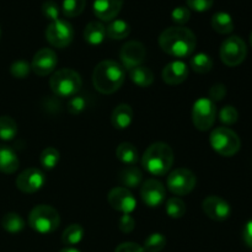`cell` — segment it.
<instances>
[{"instance_id":"6da1fadb","label":"cell","mask_w":252,"mask_h":252,"mask_svg":"<svg viewBox=\"0 0 252 252\" xmlns=\"http://www.w3.org/2000/svg\"><path fill=\"white\" fill-rule=\"evenodd\" d=\"M196 43L193 32L184 26L169 27L159 37V44L162 51L176 58L191 56L196 48Z\"/></svg>"},{"instance_id":"7a4b0ae2","label":"cell","mask_w":252,"mask_h":252,"mask_svg":"<svg viewBox=\"0 0 252 252\" xmlns=\"http://www.w3.org/2000/svg\"><path fill=\"white\" fill-rule=\"evenodd\" d=\"M125 81V69L115 61H102L95 66L93 73V84L101 94L116 93Z\"/></svg>"},{"instance_id":"3957f363","label":"cell","mask_w":252,"mask_h":252,"mask_svg":"<svg viewBox=\"0 0 252 252\" xmlns=\"http://www.w3.org/2000/svg\"><path fill=\"white\" fill-rule=\"evenodd\" d=\"M142 164L154 176H164L174 164V152L166 143H154L145 150Z\"/></svg>"},{"instance_id":"277c9868","label":"cell","mask_w":252,"mask_h":252,"mask_svg":"<svg viewBox=\"0 0 252 252\" xmlns=\"http://www.w3.org/2000/svg\"><path fill=\"white\" fill-rule=\"evenodd\" d=\"M81 85V76L69 68L57 70L49 80L51 90L58 97H73L80 91Z\"/></svg>"},{"instance_id":"5b68a950","label":"cell","mask_w":252,"mask_h":252,"mask_svg":"<svg viewBox=\"0 0 252 252\" xmlns=\"http://www.w3.org/2000/svg\"><path fill=\"white\" fill-rule=\"evenodd\" d=\"M29 224L37 233L51 234L58 229L61 224V217L53 207L39 204L34 207L30 213Z\"/></svg>"},{"instance_id":"8992f818","label":"cell","mask_w":252,"mask_h":252,"mask_svg":"<svg viewBox=\"0 0 252 252\" xmlns=\"http://www.w3.org/2000/svg\"><path fill=\"white\" fill-rule=\"evenodd\" d=\"M211 145L218 154L223 157H233L240 150L241 142L239 135L228 127H219L212 132Z\"/></svg>"},{"instance_id":"52a82bcc","label":"cell","mask_w":252,"mask_h":252,"mask_svg":"<svg viewBox=\"0 0 252 252\" xmlns=\"http://www.w3.org/2000/svg\"><path fill=\"white\" fill-rule=\"evenodd\" d=\"M217 107L211 98H198L192 108V121L197 129L208 130L216 122Z\"/></svg>"},{"instance_id":"ba28073f","label":"cell","mask_w":252,"mask_h":252,"mask_svg":"<svg viewBox=\"0 0 252 252\" xmlns=\"http://www.w3.org/2000/svg\"><path fill=\"white\" fill-rule=\"evenodd\" d=\"M248 56V47L243 38L231 36L226 38L220 46V59L225 65H240Z\"/></svg>"},{"instance_id":"9c48e42d","label":"cell","mask_w":252,"mask_h":252,"mask_svg":"<svg viewBox=\"0 0 252 252\" xmlns=\"http://www.w3.org/2000/svg\"><path fill=\"white\" fill-rule=\"evenodd\" d=\"M74 37L73 26L65 20L51 22L46 30V38L56 48H65L71 43Z\"/></svg>"},{"instance_id":"30bf717a","label":"cell","mask_w":252,"mask_h":252,"mask_svg":"<svg viewBox=\"0 0 252 252\" xmlns=\"http://www.w3.org/2000/svg\"><path fill=\"white\" fill-rule=\"evenodd\" d=\"M196 186V176L192 171L185 167H180L172 171L167 177V187L172 193L177 196L189 194Z\"/></svg>"},{"instance_id":"8fae6325","label":"cell","mask_w":252,"mask_h":252,"mask_svg":"<svg viewBox=\"0 0 252 252\" xmlns=\"http://www.w3.org/2000/svg\"><path fill=\"white\" fill-rule=\"evenodd\" d=\"M46 184V176L36 167L26 169L17 176L16 187L24 193H34Z\"/></svg>"},{"instance_id":"7c38bea8","label":"cell","mask_w":252,"mask_h":252,"mask_svg":"<svg viewBox=\"0 0 252 252\" xmlns=\"http://www.w3.org/2000/svg\"><path fill=\"white\" fill-rule=\"evenodd\" d=\"M58 63L56 52L51 48H42L34 54L31 63V69L39 76H47L53 73Z\"/></svg>"},{"instance_id":"4fadbf2b","label":"cell","mask_w":252,"mask_h":252,"mask_svg":"<svg viewBox=\"0 0 252 252\" xmlns=\"http://www.w3.org/2000/svg\"><path fill=\"white\" fill-rule=\"evenodd\" d=\"M145 47L138 41L127 42L121 49V61H122L123 68L129 71L130 69L139 66L145 59Z\"/></svg>"},{"instance_id":"5bb4252c","label":"cell","mask_w":252,"mask_h":252,"mask_svg":"<svg viewBox=\"0 0 252 252\" xmlns=\"http://www.w3.org/2000/svg\"><path fill=\"white\" fill-rule=\"evenodd\" d=\"M108 203L113 209L130 214L137 207V201L126 187H115L108 193Z\"/></svg>"},{"instance_id":"9a60e30c","label":"cell","mask_w":252,"mask_h":252,"mask_svg":"<svg viewBox=\"0 0 252 252\" xmlns=\"http://www.w3.org/2000/svg\"><path fill=\"white\" fill-rule=\"evenodd\" d=\"M140 196H142L143 202L148 207L155 208V207H159L164 203L166 192H165V187L161 182L150 179L143 184L142 189H140Z\"/></svg>"},{"instance_id":"2e32d148","label":"cell","mask_w":252,"mask_h":252,"mask_svg":"<svg viewBox=\"0 0 252 252\" xmlns=\"http://www.w3.org/2000/svg\"><path fill=\"white\" fill-rule=\"evenodd\" d=\"M207 217L216 221H223L229 218L231 208L226 201L218 196H208L202 203Z\"/></svg>"},{"instance_id":"e0dca14e","label":"cell","mask_w":252,"mask_h":252,"mask_svg":"<svg viewBox=\"0 0 252 252\" xmlns=\"http://www.w3.org/2000/svg\"><path fill=\"white\" fill-rule=\"evenodd\" d=\"M189 76V68L186 63L181 61H175L167 64L162 69L161 78L169 85H179L182 84Z\"/></svg>"},{"instance_id":"ac0fdd59","label":"cell","mask_w":252,"mask_h":252,"mask_svg":"<svg viewBox=\"0 0 252 252\" xmlns=\"http://www.w3.org/2000/svg\"><path fill=\"white\" fill-rule=\"evenodd\" d=\"M125 0H95L94 14L102 21H112L123 6Z\"/></svg>"},{"instance_id":"d6986e66","label":"cell","mask_w":252,"mask_h":252,"mask_svg":"<svg viewBox=\"0 0 252 252\" xmlns=\"http://www.w3.org/2000/svg\"><path fill=\"white\" fill-rule=\"evenodd\" d=\"M112 126L117 129H126L133 122V110L127 103H121L113 110L111 116Z\"/></svg>"},{"instance_id":"ffe728a7","label":"cell","mask_w":252,"mask_h":252,"mask_svg":"<svg viewBox=\"0 0 252 252\" xmlns=\"http://www.w3.org/2000/svg\"><path fill=\"white\" fill-rule=\"evenodd\" d=\"M19 158L14 150L7 145L0 144V172L2 174H14L19 169Z\"/></svg>"},{"instance_id":"44dd1931","label":"cell","mask_w":252,"mask_h":252,"mask_svg":"<svg viewBox=\"0 0 252 252\" xmlns=\"http://www.w3.org/2000/svg\"><path fill=\"white\" fill-rule=\"evenodd\" d=\"M106 37V27L98 21H91L84 30V38L88 43L97 46L103 42Z\"/></svg>"},{"instance_id":"7402d4cb","label":"cell","mask_w":252,"mask_h":252,"mask_svg":"<svg viewBox=\"0 0 252 252\" xmlns=\"http://www.w3.org/2000/svg\"><path fill=\"white\" fill-rule=\"evenodd\" d=\"M118 180H120L122 186H125L126 189L127 187L128 189H134V187H138L142 184L143 174L137 166H134V165H128L127 167H125L120 172Z\"/></svg>"},{"instance_id":"603a6c76","label":"cell","mask_w":252,"mask_h":252,"mask_svg":"<svg viewBox=\"0 0 252 252\" xmlns=\"http://www.w3.org/2000/svg\"><path fill=\"white\" fill-rule=\"evenodd\" d=\"M212 27L220 34H229L234 31L233 17L228 12H216L212 17Z\"/></svg>"},{"instance_id":"cb8c5ba5","label":"cell","mask_w":252,"mask_h":252,"mask_svg":"<svg viewBox=\"0 0 252 252\" xmlns=\"http://www.w3.org/2000/svg\"><path fill=\"white\" fill-rule=\"evenodd\" d=\"M130 80L135 84V85L140 86V88H149L154 81V75H153L152 70L147 66H135V68L129 70Z\"/></svg>"},{"instance_id":"d4e9b609","label":"cell","mask_w":252,"mask_h":252,"mask_svg":"<svg viewBox=\"0 0 252 252\" xmlns=\"http://www.w3.org/2000/svg\"><path fill=\"white\" fill-rule=\"evenodd\" d=\"M130 26L123 20H113L106 27V36L111 39H125L129 36Z\"/></svg>"},{"instance_id":"484cf974","label":"cell","mask_w":252,"mask_h":252,"mask_svg":"<svg viewBox=\"0 0 252 252\" xmlns=\"http://www.w3.org/2000/svg\"><path fill=\"white\" fill-rule=\"evenodd\" d=\"M116 157L126 165H134L138 161V152L132 143H121L116 150Z\"/></svg>"},{"instance_id":"4316f807","label":"cell","mask_w":252,"mask_h":252,"mask_svg":"<svg viewBox=\"0 0 252 252\" xmlns=\"http://www.w3.org/2000/svg\"><path fill=\"white\" fill-rule=\"evenodd\" d=\"M1 226L7 233L17 234L24 230L25 221L17 213H7L2 217Z\"/></svg>"},{"instance_id":"83f0119b","label":"cell","mask_w":252,"mask_h":252,"mask_svg":"<svg viewBox=\"0 0 252 252\" xmlns=\"http://www.w3.org/2000/svg\"><path fill=\"white\" fill-rule=\"evenodd\" d=\"M17 134V125L10 116H0V139L11 140Z\"/></svg>"},{"instance_id":"f1b7e54d","label":"cell","mask_w":252,"mask_h":252,"mask_svg":"<svg viewBox=\"0 0 252 252\" xmlns=\"http://www.w3.org/2000/svg\"><path fill=\"white\" fill-rule=\"evenodd\" d=\"M84 238V228L80 224H71L64 230L62 235V241L64 245L74 246L80 243Z\"/></svg>"},{"instance_id":"f546056e","label":"cell","mask_w":252,"mask_h":252,"mask_svg":"<svg viewBox=\"0 0 252 252\" xmlns=\"http://www.w3.org/2000/svg\"><path fill=\"white\" fill-rule=\"evenodd\" d=\"M191 68L192 70L198 74H206L212 70L213 68V61L211 57L206 53H198L191 58Z\"/></svg>"},{"instance_id":"4dcf8cb0","label":"cell","mask_w":252,"mask_h":252,"mask_svg":"<svg viewBox=\"0 0 252 252\" xmlns=\"http://www.w3.org/2000/svg\"><path fill=\"white\" fill-rule=\"evenodd\" d=\"M59 158H61V154H59L58 150L53 147H48L46 149H43V152L39 155V161H41L42 166L47 170H52L58 165Z\"/></svg>"},{"instance_id":"1f68e13d","label":"cell","mask_w":252,"mask_h":252,"mask_svg":"<svg viewBox=\"0 0 252 252\" xmlns=\"http://www.w3.org/2000/svg\"><path fill=\"white\" fill-rule=\"evenodd\" d=\"M166 246V238L160 233L150 234L144 240L145 252H160Z\"/></svg>"},{"instance_id":"d6a6232c","label":"cell","mask_w":252,"mask_h":252,"mask_svg":"<svg viewBox=\"0 0 252 252\" xmlns=\"http://www.w3.org/2000/svg\"><path fill=\"white\" fill-rule=\"evenodd\" d=\"M86 0H63L62 11L66 17H76L84 11Z\"/></svg>"},{"instance_id":"836d02e7","label":"cell","mask_w":252,"mask_h":252,"mask_svg":"<svg viewBox=\"0 0 252 252\" xmlns=\"http://www.w3.org/2000/svg\"><path fill=\"white\" fill-rule=\"evenodd\" d=\"M165 208H166L167 216L174 219L182 218L185 213H186V204L180 198H176V197L167 199Z\"/></svg>"},{"instance_id":"e575fe53","label":"cell","mask_w":252,"mask_h":252,"mask_svg":"<svg viewBox=\"0 0 252 252\" xmlns=\"http://www.w3.org/2000/svg\"><path fill=\"white\" fill-rule=\"evenodd\" d=\"M219 120L221 123L226 126H231L234 123L238 122L239 120V112L234 106H224L219 112Z\"/></svg>"},{"instance_id":"d590c367","label":"cell","mask_w":252,"mask_h":252,"mask_svg":"<svg viewBox=\"0 0 252 252\" xmlns=\"http://www.w3.org/2000/svg\"><path fill=\"white\" fill-rule=\"evenodd\" d=\"M30 70H31V65L26 61L14 62L11 64V68H10V73L16 79L27 78V75L30 74Z\"/></svg>"},{"instance_id":"8d00e7d4","label":"cell","mask_w":252,"mask_h":252,"mask_svg":"<svg viewBox=\"0 0 252 252\" xmlns=\"http://www.w3.org/2000/svg\"><path fill=\"white\" fill-rule=\"evenodd\" d=\"M42 12H43L44 17L51 20L52 22L59 20V6L53 0H47L42 4Z\"/></svg>"},{"instance_id":"74e56055","label":"cell","mask_w":252,"mask_h":252,"mask_svg":"<svg viewBox=\"0 0 252 252\" xmlns=\"http://www.w3.org/2000/svg\"><path fill=\"white\" fill-rule=\"evenodd\" d=\"M189 17H191V11H189V7L179 6V7H176V9L172 10V12H171L172 21H174L175 24L180 25V26L187 24L189 20Z\"/></svg>"},{"instance_id":"f35d334b","label":"cell","mask_w":252,"mask_h":252,"mask_svg":"<svg viewBox=\"0 0 252 252\" xmlns=\"http://www.w3.org/2000/svg\"><path fill=\"white\" fill-rule=\"evenodd\" d=\"M86 107V100L84 96L75 95L68 101V111L70 115H79L83 112Z\"/></svg>"},{"instance_id":"ab89813d","label":"cell","mask_w":252,"mask_h":252,"mask_svg":"<svg viewBox=\"0 0 252 252\" xmlns=\"http://www.w3.org/2000/svg\"><path fill=\"white\" fill-rule=\"evenodd\" d=\"M187 6L197 12H203L211 9L214 4V0H186Z\"/></svg>"},{"instance_id":"60d3db41","label":"cell","mask_w":252,"mask_h":252,"mask_svg":"<svg viewBox=\"0 0 252 252\" xmlns=\"http://www.w3.org/2000/svg\"><path fill=\"white\" fill-rule=\"evenodd\" d=\"M134 226H135V220L130 214H123V216L120 218V220H118V228H120V230L122 231V233H126V234L132 233Z\"/></svg>"},{"instance_id":"b9f144b4","label":"cell","mask_w":252,"mask_h":252,"mask_svg":"<svg viewBox=\"0 0 252 252\" xmlns=\"http://www.w3.org/2000/svg\"><path fill=\"white\" fill-rule=\"evenodd\" d=\"M226 95V88L224 84H214L211 89H209V98L213 102L216 101H221Z\"/></svg>"},{"instance_id":"7bdbcfd3","label":"cell","mask_w":252,"mask_h":252,"mask_svg":"<svg viewBox=\"0 0 252 252\" xmlns=\"http://www.w3.org/2000/svg\"><path fill=\"white\" fill-rule=\"evenodd\" d=\"M115 252H145V250L135 243H123L117 246Z\"/></svg>"},{"instance_id":"ee69618b","label":"cell","mask_w":252,"mask_h":252,"mask_svg":"<svg viewBox=\"0 0 252 252\" xmlns=\"http://www.w3.org/2000/svg\"><path fill=\"white\" fill-rule=\"evenodd\" d=\"M244 240H245L246 245L252 249V220L249 221L244 229Z\"/></svg>"},{"instance_id":"f6af8a7d","label":"cell","mask_w":252,"mask_h":252,"mask_svg":"<svg viewBox=\"0 0 252 252\" xmlns=\"http://www.w3.org/2000/svg\"><path fill=\"white\" fill-rule=\"evenodd\" d=\"M59 252H80V251L76 250V249H74V248H65V249H63V250H61Z\"/></svg>"},{"instance_id":"bcb514c9","label":"cell","mask_w":252,"mask_h":252,"mask_svg":"<svg viewBox=\"0 0 252 252\" xmlns=\"http://www.w3.org/2000/svg\"><path fill=\"white\" fill-rule=\"evenodd\" d=\"M250 43H251V47H252V32H251V34H250Z\"/></svg>"},{"instance_id":"7dc6e473","label":"cell","mask_w":252,"mask_h":252,"mask_svg":"<svg viewBox=\"0 0 252 252\" xmlns=\"http://www.w3.org/2000/svg\"><path fill=\"white\" fill-rule=\"evenodd\" d=\"M0 36H1V30H0Z\"/></svg>"}]
</instances>
